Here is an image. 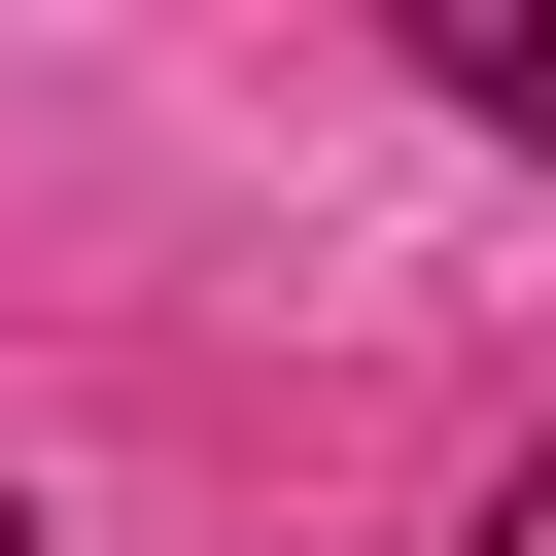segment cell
I'll return each mask as SVG.
<instances>
[{
    "mask_svg": "<svg viewBox=\"0 0 556 556\" xmlns=\"http://www.w3.org/2000/svg\"><path fill=\"white\" fill-rule=\"evenodd\" d=\"M417 70H452V104L521 139V174H556V0H417Z\"/></svg>",
    "mask_w": 556,
    "mask_h": 556,
    "instance_id": "cell-1",
    "label": "cell"
},
{
    "mask_svg": "<svg viewBox=\"0 0 556 556\" xmlns=\"http://www.w3.org/2000/svg\"><path fill=\"white\" fill-rule=\"evenodd\" d=\"M452 556H556V452H521V486H486V521H452Z\"/></svg>",
    "mask_w": 556,
    "mask_h": 556,
    "instance_id": "cell-2",
    "label": "cell"
},
{
    "mask_svg": "<svg viewBox=\"0 0 556 556\" xmlns=\"http://www.w3.org/2000/svg\"><path fill=\"white\" fill-rule=\"evenodd\" d=\"M0 556H35V486H0Z\"/></svg>",
    "mask_w": 556,
    "mask_h": 556,
    "instance_id": "cell-3",
    "label": "cell"
}]
</instances>
